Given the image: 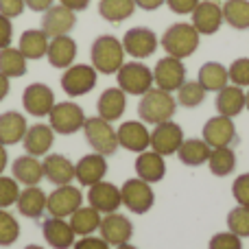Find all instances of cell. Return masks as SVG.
<instances>
[{"label":"cell","instance_id":"cell-1","mask_svg":"<svg viewBox=\"0 0 249 249\" xmlns=\"http://www.w3.org/2000/svg\"><path fill=\"white\" fill-rule=\"evenodd\" d=\"M177 112V99L171 92H164L160 88H151L146 94L140 96L138 103V116L144 124H160L173 121Z\"/></svg>","mask_w":249,"mask_h":249},{"label":"cell","instance_id":"cell-2","mask_svg":"<svg viewBox=\"0 0 249 249\" xmlns=\"http://www.w3.org/2000/svg\"><path fill=\"white\" fill-rule=\"evenodd\" d=\"M199 42H201V35L195 29L190 22H177V24H171L166 31H164L162 39V48L166 51L168 57H177V59H186V57L195 55L199 48Z\"/></svg>","mask_w":249,"mask_h":249},{"label":"cell","instance_id":"cell-3","mask_svg":"<svg viewBox=\"0 0 249 249\" xmlns=\"http://www.w3.org/2000/svg\"><path fill=\"white\" fill-rule=\"evenodd\" d=\"M92 66L99 74H116L124 64L123 42L114 35H99L90 48Z\"/></svg>","mask_w":249,"mask_h":249},{"label":"cell","instance_id":"cell-4","mask_svg":"<svg viewBox=\"0 0 249 249\" xmlns=\"http://www.w3.org/2000/svg\"><path fill=\"white\" fill-rule=\"evenodd\" d=\"M116 81L124 94L142 96L153 88V70L138 59L124 61L121 70L116 72Z\"/></svg>","mask_w":249,"mask_h":249},{"label":"cell","instance_id":"cell-5","mask_svg":"<svg viewBox=\"0 0 249 249\" xmlns=\"http://www.w3.org/2000/svg\"><path fill=\"white\" fill-rule=\"evenodd\" d=\"M83 136H86L88 144L94 149V153H101L105 158L114 155L118 151V133L116 129L112 127V123L103 121L101 116H94V118H86L83 123Z\"/></svg>","mask_w":249,"mask_h":249},{"label":"cell","instance_id":"cell-6","mask_svg":"<svg viewBox=\"0 0 249 249\" xmlns=\"http://www.w3.org/2000/svg\"><path fill=\"white\" fill-rule=\"evenodd\" d=\"M48 121L55 133L59 136H72V133L81 131L83 123H86V114H83L81 105L72 103V101H61L55 103L48 114Z\"/></svg>","mask_w":249,"mask_h":249},{"label":"cell","instance_id":"cell-7","mask_svg":"<svg viewBox=\"0 0 249 249\" xmlns=\"http://www.w3.org/2000/svg\"><path fill=\"white\" fill-rule=\"evenodd\" d=\"M96 81H99V72L92 64H72L61 74V90L68 96L77 99V96H83L90 90H94Z\"/></svg>","mask_w":249,"mask_h":249},{"label":"cell","instance_id":"cell-8","mask_svg":"<svg viewBox=\"0 0 249 249\" xmlns=\"http://www.w3.org/2000/svg\"><path fill=\"white\" fill-rule=\"evenodd\" d=\"M121 197H123L124 208L129 212H133V214H146L155 203V193L151 188V184L140 179V177H133V179L124 181L121 186Z\"/></svg>","mask_w":249,"mask_h":249},{"label":"cell","instance_id":"cell-9","mask_svg":"<svg viewBox=\"0 0 249 249\" xmlns=\"http://www.w3.org/2000/svg\"><path fill=\"white\" fill-rule=\"evenodd\" d=\"M83 206V193L72 184L55 186L46 199V212L51 216H59V219H70L72 212H77Z\"/></svg>","mask_w":249,"mask_h":249},{"label":"cell","instance_id":"cell-10","mask_svg":"<svg viewBox=\"0 0 249 249\" xmlns=\"http://www.w3.org/2000/svg\"><path fill=\"white\" fill-rule=\"evenodd\" d=\"M153 83L155 88L164 92H177L186 83V66L177 57H162L153 68Z\"/></svg>","mask_w":249,"mask_h":249},{"label":"cell","instance_id":"cell-11","mask_svg":"<svg viewBox=\"0 0 249 249\" xmlns=\"http://www.w3.org/2000/svg\"><path fill=\"white\" fill-rule=\"evenodd\" d=\"M121 42H123L124 53L140 61V59L151 57L158 51L160 39H158V35H155V31L146 29V26H133V29H129L127 33H124V37Z\"/></svg>","mask_w":249,"mask_h":249},{"label":"cell","instance_id":"cell-12","mask_svg":"<svg viewBox=\"0 0 249 249\" xmlns=\"http://www.w3.org/2000/svg\"><path fill=\"white\" fill-rule=\"evenodd\" d=\"M184 140H186L184 129H181V124H177L175 121L160 123V124H155V129L151 131V149H153L155 153L164 155V158L175 155Z\"/></svg>","mask_w":249,"mask_h":249},{"label":"cell","instance_id":"cell-13","mask_svg":"<svg viewBox=\"0 0 249 249\" xmlns=\"http://www.w3.org/2000/svg\"><path fill=\"white\" fill-rule=\"evenodd\" d=\"M22 105L24 109L35 118L48 116L55 105V92L46 86V83H31L22 92Z\"/></svg>","mask_w":249,"mask_h":249},{"label":"cell","instance_id":"cell-14","mask_svg":"<svg viewBox=\"0 0 249 249\" xmlns=\"http://www.w3.org/2000/svg\"><path fill=\"white\" fill-rule=\"evenodd\" d=\"M88 201L94 210H99L101 214H112L118 212V208L123 206V197H121V188L112 181H99V184L88 188Z\"/></svg>","mask_w":249,"mask_h":249},{"label":"cell","instance_id":"cell-15","mask_svg":"<svg viewBox=\"0 0 249 249\" xmlns=\"http://www.w3.org/2000/svg\"><path fill=\"white\" fill-rule=\"evenodd\" d=\"M193 22L190 24L199 31V35H214L223 24V7L216 0H201L190 13Z\"/></svg>","mask_w":249,"mask_h":249},{"label":"cell","instance_id":"cell-16","mask_svg":"<svg viewBox=\"0 0 249 249\" xmlns=\"http://www.w3.org/2000/svg\"><path fill=\"white\" fill-rule=\"evenodd\" d=\"M99 232H101V238L107 241L109 247H118V245H124V243L131 241L133 223L124 214L112 212V214H103Z\"/></svg>","mask_w":249,"mask_h":249},{"label":"cell","instance_id":"cell-17","mask_svg":"<svg viewBox=\"0 0 249 249\" xmlns=\"http://www.w3.org/2000/svg\"><path fill=\"white\" fill-rule=\"evenodd\" d=\"M105 175H107V158L101 153H88L74 164V179L86 188L103 181Z\"/></svg>","mask_w":249,"mask_h":249},{"label":"cell","instance_id":"cell-18","mask_svg":"<svg viewBox=\"0 0 249 249\" xmlns=\"http://www.w3.org/2000/svg\"><path fill=\"white\" fill-rule=\"evenodd\" d=\"M77 24V13L66 9L64 4H53L42 16V31L48 37H59L68 35Z\"/></svg>","mask_w":249,"mask_h":249},{"label":"cell","instance_id":"cell-19","mask_svg":"<svg viewBox=\"0 0 249 249\" xmlns=\"http://www.w3.org/2000/svg\"><path fill=\"white\" fill-rule=\"evenodd\" d=\"M203 140L210 144V149L234 144L238 140L234 121L228 116H221V114L210 118V121H206V124H203Z\"/></svg>","mask_w":249,"mask_h":249},{"label":"cell","instance_id":"cell-20","mask_svg":"<svg viewBox=\"0 0 249 249\" xmlns=\"http://www.w3.org/2000/svg\"><path fill=\"white\" fill-rule=\"evenodd\" d=\"M118 144L131 153H142L151 146V131L142 121H127L116 129Z\"/></svg>","mask_w":249,"mask_h":249},{"label":"cell","instance_id":"cell-21","mask_svg":"<svg viewBox=\"0 0 249 249\" xmlns=\"http://www.w3.org/2000/svg\"><path fill=\"white\" fill-rule=\"evenodd\" d=\"M42 234H44V241L53 249H72L74 236H77L68 221L59 219V216H48L42 223Z\"/></svg>","mask_w":249,"mask_h":249},{"label":"cell","instance_id":"cell-22","mask_svg":"<svg viewBox=\"0 0 249 249\" xmlns=\"http://www.w3.org/2000/svg\"><path fill=\"white\" fill-rule=\"evenodd\" d=\"M42 168H44V177H46L53 186L72 184V179H74V164L61 153L44 155Z\"/></svg>","mask_w":249,"mask_h":249},{"label":"cell","instance_id":"cell-23","mask_svg":"<svg viewBox=\"0 0 249 249\" xmlns=\"http://www.w3.org/2000/svg\"><path fill=\"white\" fill-rule=\"evenodd\" d=\"M133 168H136V177L149 181V184H158V181L164 179L166 175V162H164V155L151 151H142L138 153L136 162H133Z\"/></svg>","mask_w":249,"mask_h":249},{"label":"cell","instance_id":"cell-24","mask_svg":"<svg viewBox=\"0 0 249 249\" xmlns=\"http://www.w3.org/2000/svg\"><path fill=\"white\" fill-rule=\"evenodd\" d=\"M48 64L53 68L66 70L74 64V57H77V42H74L70 35H59V37H51L48 42Z\"/></svg>","mask_w":249,"mask_h":249},{"label":"cell","instance_id":"cell-25","mask_svg":"<svg viewBox=\"0 0 249 249\" xmlns=\"http://www.w3.org/2000/svg\"><path fill=\"white\" fill-rule=\"evenodd\" d=\"M53 140H55V131H53L51 124H33V127L26 129L24 140H22V146L29 155H35V158H42V155H48L53 146Z\"/></svg>","mask_w":249,"mask_h":249},{"label":"cell","instance_id":"cell-26","mask_svg":"<svg viewBox=\"0 0 249 249\" xmlns=\"http://www.w3.org/2000/svg\"><path fill=\"white\" fill-rule=\"evenodd\" d=\"M124 109H127V94H124L121 88H107L99 96V101H96V112L107 123L121 121Z\"/></svg>","mask_w":249,"mask_h":249},{"label":"cell","instance_id":"cell-27","mask_svg":"<svg viewBox=\"0 0 249 249\" xmlns=\"http://www.w3.org/2000/svg\"><path fill=\"white\" fill-rule=\"evenodd\" d=\"M11 173H13V179L24 186H39V181L44 179L42 162L35 155H29V153L13 160Z\"/></svg>","mask_w":249,"mask_h":249},{"label":"cell","instance_id":"cell-28","mask_svg":"<svg viewBox=\"0 0 249 249\" xmlns=\"http://www.w3.org/2000/svg\"><path fill=\"white\" fill-rule=\"evenodd\" d=\"M247 103V94H245V88H238V86H228L216 94V112L221 116H228V118H236L238 114L245 109Z\"/></svg>","mask_w":249,"mask_h":249},{"label":"cell","instance_id":"cell-29","mask_svg":"<svg viewBox=\"0 0 249 249\" xmlns=\"http://www.w3.org/2000/svg\"><path fill=\"white\" fill-rule=\"evenodd\" d=\"M26 129H29V124H26V118L20 112L9 109V112L0 114V144L9 146L22 142Z\"/></svg>","mask_w":249,"mask_h":249},{"label":"cell","instance_id":"cell-30","mask_svg":"<svg viewBox=\"0 0 249 249\" xmlns=\"http://www.w3.org/2000/svg\"><path fill=\"white\" fill-rule=\"evenodd\" d=\"M46 199L48 195L39 186H26L24 190H20V197L16 201L18 212L26 219H39L46 210Z\"/></svg>","mask_w":249,"mask_h":249},{"label":"cell","instance_id":"cell-31","mask_svg":"<svg viewBox=\"0 0 249 249\" xmlns=\"http://www.w3.org/2000/svg\"><path fill=\"white\" fill-rule=\"evenodd\" d=\"M197 81L201 83V88L206 92H221L230 83V72L219 61H206V64L199 68Z\"/></svg>","mask_w":249,"mask_h":249},{"label":"cell","instance_id":"cell-32","mask_svg":"<svg viewBox=\"0 0 249 249\" xmlns=\"http://www.w3.org/2000/svg\"><path fill=\"white\" fill-rule=\"evenodd\" d=\"M210 144H208L203 138H186L181 142L179 151V162L186 164V166H201V164H208V158H210Z\"/></svg>","mask_w":249,"mask_h":249},{"label":"cell","instance_id":"cell-33","mask_svg":"<svg viewBox=\"0 0 249 249\" xmlns=\"http://www.w3.org/2000/svg\"><path fill=\"white\" fill-rule=\"evenodd\" d=\"M48 42H51V37H48L42 29H29L20 35L18 51H20L26 59H42V57H46Z\"/></svg>","mask_w":249,"mask_h":249},{"label":"cell","instance_id":"cell-34","mask_svg":"<svg viewBox=\"0 0 249 249\" xmlns=\"http://www.w3.org/2000/svg\"><path fill=\"white\" fill-rule=\"evenodd\" d=\"M101 219H103V214L99 210H94L92 206H81L77 212L70 214L68 223L77 236H92L101 228Z\"/></svg>","mask_w":249,"mask_h":249},{"label":"cell","instance_id":"cell-35","mask_svg":"<svg viewBox=\"0 0 249 249\" xmlns=\"http://www.w3.org/2000/svg\"><path fill=\"white\" fill-rule=\"evenodd\" d=\"M208 168L216 177H228L230 173H234V168H236V153H234L232 146H216V149H212L210 158H208Z\"/></svg>","mask_w":249,"mask_h":249},{"label":"cell","instance_id":"cell-36","mask_svg":"<svg viewBox=\"0 0 249 249\" xmlns=\"http://www.w3.org/2000/svg\"><path fill=\"white\" fill-rule=\"evenodd\" d=\"M136 9L138 7L133 0H99V16L112 24H118V22L131 18Z\"/></svg>","mask_w":249,"mask_h":249},{"label":"cell","instance_id":"cell-37","mask_svg":"<svg viewBox=\"0 0 249 249\" xmlns=\"http://www.w3.org/2000/svg\"><path fill=\"white\" fill-rule=\"evenodd\" d=\"M26 57L22 55L18 48L7 46L0 51V72L9 79H16V77H24L29 66H26Z\"/></svg>","mask_w":249,"mask_h":249},{"label":"cell","instance_id":"cell-38","mask_svg":"<svg viewBox=\"0 0 249 249\" xmlns=\"http://www.w3.org/2000/svg\"><path fill=\"white\" fill-rule=\"evenodd\" d=\"M223 20L236 31L249 29V0H225Z\"/></svg>","mask_w":249,"mask_h":249},{"label":"cell","instance_id":"cell-39","mask_svg":"<svg viewBox=\"0 0 249 249\" xmlns=\"http://www.w3.org/2000/svg\"><path fill=\"white\" fill-rule=\"evenodd\" d=\"M206 94L208 92L201 88V83L199 81H186L184 86L177 90V105H181V107H199V105L206 101Z\"/></svg>","mask_w":249,"mask_h":249},{"label":"cell","instance_id":"cell-40","mask_svg":"<svg viewBox=\"0 0 249 249\" xmlns=\"http://www.w3.org/2000/svg\"><path fill=\"white\" fill-rule=\"evenodd\" d=\"M20 238V223L13 214L0 208V247H11Z\"/></svg>","mask_w":249,"mask_h":249},{"label":"cell","instance_id":"cell-41","mask_svg":"<svg viewBox=\"0 0 249 249\" xmlns=\"http://www.w3.org/2000/svg\"><path fill=\"white\" fill-rule=\"evenodd\" d=\"M228 228L241 238H249V208L236 206L228 212Z\"/></svg>","mask_w":249,"mask_h":249},{"label":"cell","instance_id":"cell-42","mask_svg":"<svg viewBox=\"0 0 249 249\" xmlns=\"http://www.w3.org/2000/svg\"><path fill=\"white\" fill-rule=\"evenodd\" d=\"M230 83L238 88H249V57H238L228 68Z\"/></svg>","mask_w":249,"mask_h":249},{"label":"cell","instance_id":"cell-43","mask_svg":"<svg viewBox=\"0 0 249 249\" xmlns=\"http://www.w3.org/2000/svg\"><path fill=\"white\" fill-rule=\"evenodd\" d=\"M18 197H20V184L13 177L0 175V208L7 210L9 206L18 201Z\"/></svg>","mask_w":249,"mask_h":249},{"label":"cell","instance_id":"cell-44","mask_svg":"<svg viewBox=\"0 0 249 249\" xmlns=\"http://www.w3.org/2000/svg\"><path fill=\"white\" fill-rule=\"evenodd\" d=\"M208 249H243V238L236 236L234 232H219L210 238Z\"/></svg>","mask_w":249,"mask_h":249},{"label":"cell","instance_id":"cell-45","mask_svg":"<svg viewBox=\"0 0 249 249\" xmlns=\"http://www.w3.org/2000/svg\"><path fill=\"white\" fill-rule=\"evenodd\" d=\"M232 195H234L238 206L249 208V173H243V175H238L236 179H234Z\"/></svg>","mask_w":249,"mask_h":249},{"label":"cell","instance_id":"cell-46","mask_svg":"<svg viewBox=\"0 0 249 249\" xmlns=\"http://www.w3.org/2000/svg\"><path fill=\"white\" fill-rule=\"evenodd\" d=\"M24 9H26L24 0H0V13L7 16V18H11V20L18 18V16H22Z\"/></svg>","mask_w":249,"mask_h":249},{"label":"cell","instance_id":"cell-47","mask_svg":"<svg viewBox=\"0 0 249 249\" xmlns=\"http://www.w3.org/2000/svg\"><path fill=\"white\" fill-rule=\"evenodd\" d=\"M13 42V24H11V18L2 16L0 13V51L7 46H11Z\"/></svg>","mask_w":249,"mask_h":249},{"label":"cell","instance_id":"cell-48","mask_svg":"<svg viewBox=\"0 0 249 249\" xmlns=\"http://www.w3.org/2000/svg\"><path fill=\"white\" fill-rule=\"evenodd\" d=\"M199 2L201 0H166L164 4H168V9L177 16H186V13H193Z\"/></svg>","mask_w":249,"mask_h":249},{"label":"cell","instance_id":"cell-49","mask_svg":"<svg viewBox=\"0 0 249 249\" xmlns=\"http://www.w3.org/2000/svg\"><path fill=\"white\" fill-rule=\"evenodd\" d=\"M72 249H109V245L101 236H81L79 241H74Z\"/></svg>","mask_w":249,"mask_h":249},{"label":"cell","instance_id":"cell-50","mask_svg":"<svg viewBox=\"0 0 249 249\" xmlns=\"http://www.w3.org/2000/svg\"><path fill=\"white\" fill-rule=\"evenodd\" d=\"M26 2V7L31 9V11H35V13H44L46 9H51L53 4H55V0H24Z\"/></svg>","mask_w":249,"mask_h":249},{"label":"cell","instance_id":"cell-51","mask_svg":"<svg viewBox=\"0 0 249 249\" xmlns=\"http://www.w3.org/2000/svg\"><path fill=\"white\" fill-rule=\"evenodd\" d=\"M59 4H64L66 9H70V11H86L88 4H90V0H59Z\"/></svg>","mask_w":249,"mask_h":249},{"label":"cell","instance_id":"cell-52","mask_svg":"<svg viewBox=\"0 0 249 249\" xmlns=\"http://www.w3.org/2000/svg\"><path fill=\"white\" fill-rule=\"evenodd\" d=\"M136 2V7H140L142 11H155V9H160L166 0H133Z\"/></svg>","mask_w":249,"mask_h":249},{"label":"cell","instance_id":"cell-53","mask_svg":"<svg viewBox=\"0 0 249 249\" xmlns=\"http://www.w3.org/2000/svg\"><path fill=\"white\" fill-rule=\"evenodd\" d=\"M9 90H11V79L4 77L2 72H0V101H4L9 96Z\"/></svg>","mask_w":249,"mask_h":249},{"label":"cell","instance_id":"cell-54","mask_svg":"<svg viewBox=\"0 0 249 249\" xmlns=\"http://www.w3.org/2000/svg\"><path fill=\"white\" fill-rule=\"evenodd\" d=\"M9 164V153H7V146L0 144V175L4 173V168H7Z\"/></svg>","mask_w":249,"mask_h":249},{"label":"cell","instance_id":"cell-55","mask_svg":"<svg viewBox=\"0 0 249 249\" xmlns=\"http://www.w3.org/2000/svg\"><path fill=\"white\" fill-rule=\"evenodd\" d=\"M116 249H138V247H133V245H129V243H124V245H118Z\"/></svg>","mask_w":249,"mask_h":249},{"label":"cell","instance_id":"cell-56","mask_svg":"<svg viewBox=\"0 0 249 249\" xmlns=\"http://www.w3.org/2000/svg\"><path fill=\"white\" fill-rule=\"evenodd\" d=\"M24 249H44V247H39V245H26Z\"/></svg>","mask_w":249,"mask_h":249},{"label":"cell","instance_id":"cell-57","mask_svg":"<svg viewBox=\"0 0 249 249\" xmlns=\"http://www.w3.org/2000/svg\"><path fill=\"white\" fill-rule=\"evenodd\" d=\"M245 94H247V103H245V107H247V112H249V88H247V92H245Z\"/></svg>","mask_w":249,"mask_h":249}]
</instances>
